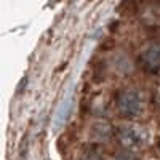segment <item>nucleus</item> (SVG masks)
I'll use <instances>...</instances> for the list:
<instances>
[{"mask_svg": "<svg viewBox=\"0 0 160 160\" xmlns=\"http://www.w3.org/2000/svg\"><path fill=\"white\" fill-rule=\"evenodd\" d=\"M118 141L125 148H139L146 141V131L138 125H123L118 128Z\"/></svg>", "mask_w": 160, "mask_h": 160, "instance_id": "obj_2", "label": "nucleus"}, {"mask_svg": "<svg viewBox=\"0 0 160 160\" xmlns=\"http://www.w3.org/2000/svg\"><path fill=\"white\" fill-rule=\"evenodd\" d=\"M112 135V128L108 122H104V120H99V122H96L95 125H93L91 128V138L98 141V142H104L108 141Z\"/></svg>", "mask_w": 160, "mask_h": 160, "instance_id": "obj_4", "label": "nucleus"}, {"mask_svg": "<svg viewBox=\"0 0 160 160\" xmlns=\"http://www.w3.org/2000/svg\"><path fill=\"white\" fill-rule=\"evenodd\" d=\"M141 61L148 71L157 72L160 69V43L152 42L148 47H144V50L141 51Z\"/></svg>", "mask_w": 160, "mask_h": 160, "instance_id": "obj_3", "label": "nucleus"}, {"mask_svg": "<svg viewBox=\"0 0 160 160\" xmlns=\"http://www.w3.org/2000/svg\"><path fill=\"white\" fill-rule=\"evenodd\" d=\"M114 160H133V154L131 152H120V154H117V157Z\"/></svg>", "mask_w": 160, "mask_h": 160, "instance_id": "obj_5", "label": "nucleus"}, {"mask_svg": "<svg viewBox=\"0 0 160 160\" xmlns=\"http://www.w3.org/2000/svg\"><path fill=\"white\" fill-rule=\"evenodd\" d=\"M154 99H155V102H157V106H160V88L155 91V96H154Z\"/></svg>", "mask_w": 160, "mask_h": 160, "instance_id": "obj_6", "label": "nucleus"}, {"mask_svg": "<svg viewBox=\"0 0 160 160\" xmlns=\"http://www.w3.org/2000/svg\"><path fill=\"white\" fill-rule=\"evenodd\" d=\"M117 108L123 117H136L142 111V95L141 91L130 88L122 90L117 96Z\"/></svg>", "mask_w": 160, "mask_h": 160, "instance_id": "obj_1", "label": "nucleus"}]
</instances>
